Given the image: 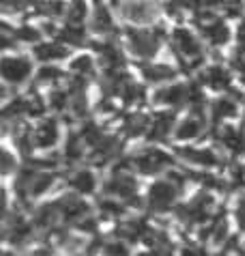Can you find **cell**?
Segmentation results:
<instances>
[{
  "instance_id": "obj_1",
  "label": "cell",
  "mask_w": 245,
  "mask_h": 256,
  "mask_svg": "<svg viewBox=\"0 0 245 256\" xmlns=\"http://www.w3.org/2000/svg\"><path fill=\"white\" fill-rule=\"evenodd\" d=\"M176 196H178V188L172 181H168V179L157 181L148 190L146 204L153 213H166V211H170L172 207H174Z\"/></svg>"
},
{
  "instance_id": "obj_2",
  "label": "cell",
  "mask_w": 245,
  "mask_h": 256,
  "mask_svg": "<svg viewBox=\"0 0 245 256\" xmlns=\"http://www.w3.org/2000/svg\"><path fill=\"white\" fill-rule=\"evenodd\" d=\"M172 164H174V160L168 153L160 151V148H148V151H142L140 155H136L134 168L140 174H162L172 168Z\"/></svg>"
},
{
  "instance_id": "obj_3",
  "label": "cell",
  "mask_w": 245,
  "mask_h": 256,
  "mask_svg": "<svg viewBox=\"0 0 245 256\" xmlns=\"http://www.w3.org/2000/svg\"><path fill=\"white\" fill-rule=\"evenodd\" d=\"M213 209V196L211 194H198L192 202H187L185 207L178 209V220L185 224H202L211 218Z\"/></svg>"
},
{
  "instance_id": "obj_4",
  "label": "cell",
  "mask_w": 245,
  "mask_h": 256,
  "mask_svg": "<svg viewBox=\"0 0 245 256\" xmlns=\"http://www.w3.org/2000/svg\"><path fill=\"white\" fill-rule=\"evenodd\" d=\"M164 37V28H153V30H129V46L142 58H150L157 48L160 39Z\"/></svg>"
},
{
  "instance_id": "obj_5",
  "label": "cell",
  "mask_w": 245,
  "mask_h": 256,
  "mask_svg": "<svg viewBox=\"0 0 245 256\" xmlns=\"http://www.w3.org/2000/svg\"><path fill=\"white\" fill-rule=\"evenodd\" d=\"M106 192L112 196H118L122 200L132 202V204H140L138 200V183L132 174L127 172H114V176L106 183Z\"/></svg>"
},
{
  "instance_id": "obj_6",
  "label": "cell",
  "mask_w": 245,
  "mask_h": 256,
  "mask_svg": "<svg viewBox=\"0 0 245 256\" xmlns=\"http://www.w3.org/2000/svg\"><path fill=\"white\" fill-rule=\"evenodd\" d=\"M120 6L122 16L136 24H148L157 16V4L150 2V0H125Z\"/></svg>"
},
{
  "instance_id": "obj_7",
  "label": "cell",
  "mask_w": 245,
  "mask_h": 256,
  "mask_svg": "<svg viewBox=\"0 0 245 256\" xmlns=\"http://www.w3.org/2000/svg\"><path fill=\"white\" fill-rule=\"evenodd\" d=\"M56 207H58L60 211V220H64V222H69V224H80L82 220L86 218H90L88 213V204H86L82 198H78V196H64L60 198V200H56Z\"/></svg>"
},
{
  "instance_id": "obj_8",
  "label": "cell",
  "mask_w": 245,
  "mask_h": 256,
  "mask_svg": "<svg viewBox=\"0 0 245 256\" xmlns=\"http://www.w3.org/2000/svg\"><path fill=\"white\" fill-rule=\"evenodd\" d=\"M32 71V62L26 56H18V58H4L2 60V76L9 84H22L28 80Z\"/></svg>"
},
{
  "instance_id": "obj_9",
  "label": "cell",
  "mask_w": 245,
  "mask_h": 256,
  "mask_svg": "<svg viewBox=\"0 0 245 256\" xmlns=\"http://www.w3.org/2000/svg\"><path fill=\"white\" fill-rule=\"evenodd\" d=\"M172 41H174V50L183 56V58L196 60V58L202 56V46H200V41L194 37L190 30H185V28H178V30H174V37H172Z\"/></svg>"
},
{
  "instance_id": "obj_10",
  "label": "cell",
  "mask_w": 245,
  "mask_h": 256,
  "mask_svg": "<svg viewBox=\"0 0 245 256\" xmlns=\"http://www.w3.org/2000/svg\"><path fill=\"white\" fill-rule=\"evenodd\" d=\"M4 237L11 246H24L32 239V226L26 222L24 218H13L9 224H6V230H4Z\"/></svg>"
},
{
  "instance_id": "obj_11",
  "label": "cell",
  "mask_w": 245,
  "mask_h": 256,
  "mask_svg": "<svg viewBox=\"0 0 245 256\" xmlns=\"http://www.w3.org/2000/svg\"><path fill=\"white\" fill-rule=\"evenodd\" d=\"M178 155L185 160L194 164V166H200V168H215L220 164V158L215 155L213 151H206V148H178Z\"/></svg>"
},
{
  "instance_id": "obj_12",
  "label": "cell",
  "mask_w": 245,
  "mask_h": 256,
  "mask_svg": "<svg viewBox=\"0 0 245 256\" xmlns=\"http://www.w3.org/2000/svg\"><path fill=\"white\" fill-rule=\"evenodd\" d=\"M202 132H204V120L200 118V116H190V118H185L181 125L174 130V136L176 140H181V142H187V140H196L202 136Z\"/></svg>"
},
{
  "instance_id": "obj_13",
  "label": "cell",
  "mask_w": 245,
  "mask_h": 256,
  "mask_svg": "<svg viewBox=\"0 0 245 256\" xmlns=\"http://www.w3.org/2000/svg\"><path fill=\"white\" fill-rule=\"evenodd\" d=\"M58 142V125L56 120H46L34 130V146L37 148H50Z\"/></svg>"
},
{
  "instance_id": "obj_14",
  "label": "cell",
  "mask_w": 245,
  "mask_h": 256,
  "mask_svg": "<svg viewBox=\"0 0 245 256\" xmlns=\"http://www.w3.org/2000/svg\"><path fill=\"white\" fill-rule=\"evenodd\" d=\"M187 97H190V88L178 86L176 84V86H168V88L157 90L153 102L155 104H164V106H178V104H183Z\"/></svg>"
},
{
  "instance_id": "obj_15",
  "label": "cell",
  "mask_w": 245,
  "mask_h": 256,
  "mask_svg": "<svg viewBox=\"0 0 245 256\" xmlns=\"http://www.w3.org/2000/svg\"><path fill=\"white\" fill-rule=\"evenodd\" d=\"M172 125H174V112H162V114H157L155 120L150 123L148 138L150 140H164L168 134H172Z\"/></svg>"
},
{
  "instance_id": "obj_16",
  "label": "cell",
  "mask_w": 245,
  "mask_h": 256,
  "mask_svg": "<svg viewBox=\"0 0 245 256\" xmlns=\"http://www.w3.org/2000/svg\"><path fill=\"white\" fill-rule=\"evenodd\" d=\"M222 142L228 151H232L234 155L245 153V130H232V127H224L222 130Z\"/></svg>"
},
{
  "instance_id": "obj_17",
  "label": "cell",
  "mask_w": 245,
  "mask_h": 256,
  "mask_svg": "<svg viewBox=\"0 0 245 256\" xmlns=\"http://www.w3.org/2000/svg\"><path fill=\"white\" fill-rule=\"evenodd\" d=\"M69 186L74 188L78 194H92L97 190V179L90 170H80L69 179Z\"/></svg>"
},
{
  "instance_id": "obj_18",
  "label": "cell",
  "mask_w": 245,
  "mask_h": 256,
  "mask_svg": "<svg viewBox=\"0 0 245 256\" xmlns=\"http://www.w3.org/2000/svg\"><path fill=\"white\" fill-rule=\"evenodd\" d=\"M200 28L204 30V34L208 37V41H211L213 46H224V44H228L230 30H228V26L224 22H211V24L200 26Z\"/></svg>"
},
{
  "instance_id": "obj_19",
  "label": "cell",
  "mask_w": 245,
  "mask_h": 256,
  "mask_svg": "<svg viewBox=\"0 0 245 256\" xmlns=\"http://www.w3.org/2000/svg\"><path fill=\"white\" fill-rule=\"evenodd\" d=\"M202 80L208 84V86H213V88H218V90H224V88L230 86V76H228V71L224 67H211V69H206Z\"/></svg>"
},
{
  "instance_id": "obj_20",
  "label": "cell",
  "mask_w": 245,
  "mask_h": 256,
  "mask_svg": "<svg viewBox=\"0 0 245 256\" xmlns=\"http://www.w3.org/2000/svg\"><path fill=\"white\" fill-rule=\"evenodd\" d=\"M34 54H37L39 60H58V58H64V56H67V48L52 41V44L39 46L37 50H34Z\"/></svg>"
},
{
  "instance_id": "obj_21",
  "label": "cell",
  "mask_w": 245,
  "mask_h": 256,
  "mask_svg": "<svg viewBox=\"0 0 245 256\" xmlns=\"http://www.w3.org/2000/svg\"><path fill=\"white\" fill-rule=\"evenodd\" d=\"M144 76H146L148 82H166V80H172L176 74L174 69H170L168 65H148L144 67Z\"/></svg>"
},
{
  "instance_id": "obj_22",
  "label": "cell",
  "mask_w": 245,
  "mask_h": 256,
  "mask_svg": "<svg viewBox=\"0 0 245 256\" xmlns=\"http://www.w3.org/2000/svg\"><path fill=\"white\" fill-rule=\"evenodd\" d=\"M213 118L218 120H224V118H232L236 116V104L230 102V99H218V102L213 104Z\"/></svg>"
},
{
  "instance_id": "obj_23",
  "label": "cell",
  "mask_w": 245,
  "mask_h": 256,
  "mask_svg": "<svg viewBox=\"0 0 245 256\" xmlns=\"http://www.w3.org/2000/svg\"><path fill=\"white\" fill-rule=\"evenodd\" d=\"M148 127H150V123L144 114H132L125 120V132L129 136H140V134H144Z\"/></svg>"
},
{
  "instance_id": "obj_24",
  "label": "cell",
  "mask_w": 245,
  "mask_h": 256,
  "mask_svg": "<svg viewBox=\"0 0 245 256\" xmlns=\"http://www.w3.org/2000/svg\"><path fill=\"white\" fill-rule=\"evenodd\" d=\"M112 18L110 13H108V9H104V6H97L95 9V16H92V30L97 32H110L112 30Z\"/></svg>"
},
{
  "instance_id": "obj_25",
  "label": "cell",
  "mask_w": 245,
  "mask_h": 256,
  "mask_svg": "<svg viewBox=\"0 0 245 256\" xmlns=\"http://www.w3.org/2000/svg\"><path fill=\"white\" fill-rule=\"evenodd\" d=\"M60 41H67V44L80 46L84 41V28L78 24H67V28L60 32Z\"/></svg>"
},
{
  "instance_id": "obj_26",
  "label": "cell",
  "mask_w": 245,
  "mask_h": 256,
  "mask_svg": "<svg viewBox=\"0 0 245 256\" xmlns=\"http://www.w3.org/2000/svg\"><path fill=\"white\" fill-rule=\"evenodd\" d=\"M102 256H132V250L127 248L125 241H110V244H106L102 248Z\"/></svg>"
},
{
  "instance_id": "obj_27",
  "label": "cell",
  "mask_w": 245,
  "mask_h": 256,
  "mask_svg": "<svg viewBox=\"0 0 245 256\" xmlns=\"http://www.w3.org/2000/svg\"><path fill=\"white\" fill-rule=\"evenodd\" d=\"M82 153H84V144H82V140L74 136L69 142H67V146H64V155H67V160L69 162H76V160H80L82 158Z\"/></svg>"
},
{
  "instance_id": "obj_28",
  "label": "cell",
  "mask_w": 245,
  "mask_h": 256,
  "mask_svg": "<svg viewBox=\"0 0 245 256\" xmlns=\"http://www.w3.org/2000/svg\"><path fill=\"white\" fill-rule=\"evenodd\" d=\"M99 207H102V213H106V216H110V218L122 216V204L120 202H114L112 198H106V200L99 204Z\"/></svg>"
},
{
  "instance_id": "obj_29",
  "label": "cell",
  "mask_w": 245,
  "mask_h": 256,
  "mask_svg": "<svg viewBox=\"0 0 245 256\" xmlns=\"http://www.w3.org/2000/svg\"><path fill=\"white\" fill-rule=\"evenodd\" d=\"M71 69H74L78 76L92 74V60L88 58V56H82V58H78V60L74 62V65H71Z\"/></svg>"
},
{
  "instance_id": "obj_30",
  "label": "cell",
  "mask_w": 245,
  "mask_h": 256,
  "mask_svg": "<svg viewBox=\"0 0 245 256\" xmlns=\"http://www.w3.org/2000/svg\"><path fill=\"white\" fill-rule=\"evenodd\" d=\"M39 37H41V34L34 30L32 26H24L22 30L16 32V39H20V41H28V44H34V41H39Z\"/></svg>"
},
{
  "instance_id": "obj_31",
  "label": "cell",
  "mask_w": 245,
  "mask_h": 256,
  "mask_svg": "<svg viewBox=\"0 0 245 256\" xmlns=\"http://www.w3.org/2000/svg\"><path fill=\"white\" fill-rule=\"evenodd\" d=\"M60 78H62V71L56 69V67H43L39 71V80L41 82H56V80H60Z\"/></svg>"
},
{
  "instance_id": "obj_32",
  "label": "cell",
  "mask_w": 245,
  "mask_h": 256,
  "mask_svg": "<svg viewBox=\"0 0 245 256\" xmlns=\"http://www.w3.org/2000/svg\"><path fill=\"white\" fill-rule=\"evenodd\" d=\"M50 102H52V108L56 110H64V106L69 104V93H62V90H56L50 97Z\"/></svg>"
},
{
  "instance_id": "obj_33",
  "label": "cell",
  "mask_w": 245,
  "mask_h": 256,
  "mask_svg": "<svg viewBox=\"0 0 245 256\" xmlns=\"http://www.w3.org/2000/svg\"><path fill=\"white\" fill-rule=\"evenodd\" d=\"M181 256H208L204 248L200 246H185L181 250Z\"/></svg>"
},
{
  "instance_id": "obj_34",
  "label": "cell",
  "mask_w": 245,
  "mask_h": 256,
  "mask_svg": "<svg viewBox=\"0 0 245 256\" xmlns=\"http://www.w3.org/2000/svg\"><path fill=\"white\" fill-rule=\"evenodd\" d=\"M236 224H239L241 230H245V198L236 204Z\"/></svg>"
},
{
  "instance_id": "obj_35",
  "label": "cell",
  "mask_w": 245,
  "mask_h": 256,
  "mask_svg": "<svg viewBox=\"0 0 245 256\" xmlns=\"http://www.w3.org/2000/svg\"><path fill=\"white\" fill-rule=\"evenodd\" d=\"M140 256H172V250H170V246H166V248H153V250L144 252Z\"/></svg>"
},
{
  "instance_id": "obj_36",
  "label": "cell",
  "mask_w": 245,
  "mask_h": 256,
  "mask_svg": "<svg viewBox=\"0 0 245 256\" xmlns=\"http://www.w3.org/2000/svg\"><path fill=\"white\" fill-rule=\"evenodd\" d=\"M13 166H16V162H13L11 155L4 151V153H2V172H4V174H9Z\"/></svg>"
}]
</instances>
